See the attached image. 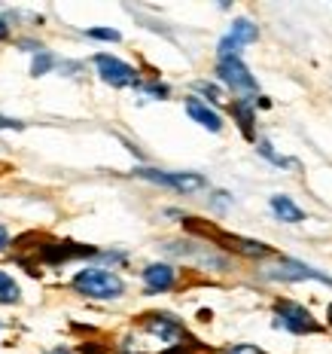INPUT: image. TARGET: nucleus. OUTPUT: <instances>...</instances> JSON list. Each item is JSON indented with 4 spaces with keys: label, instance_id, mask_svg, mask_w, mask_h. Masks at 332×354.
Wrapping results in <instances>:
<instances>
[{
    "label": "nucleus",
    "instance_id": "nucleus-1",
    "mask_svg": "<svg viewBox=\"0 0 332 354\" xmlns=\"http://www.w3.org/2000/svg\"><path fill=\"white\" fill-rule=\"evenodd\" d=\"M73 287L88 299H116V297H122V290H125L122 278L113 275V272H107V269L79 272V275L73 278Z\"/></svg>",
    "mask_w": 332,
    "mask_h": 354
},
{
    "label": "nucleus",
    "instance_id": "nucleus-2",
    "mask_svg": "<svg viewBox=\"0 0 332 354\" xmlns=\"http://www.w3.org/2000/svg\"><path fill=\"white\" fill-rule=\"evenodd\" d=\"M137 174L146 177V180H153V183H162V187H171L177 193H198V189H204V177L193 174V171H156V168H140Z\"/></svg>",
    "mask_w": 332,
    "mask_h": 354
},
{
    "label": "nucleus",
    "instance_id": "nucleus-3",
    "mask_svg": "<svg viewBox=\"0 0 332 354\" xmlns=\"http://www.w3.org/2000/svg\"><path fill=\"white\" fill-rule=\"evenodd\" d=\"M277 324L286 327L290 333H317L320 330V324L311 318V312L299 302H277Z\"/></svg>",
    "mask_w": 332,
    "mask_h": 354
},
{
    "label": "nucleus",
    "instance_id": "nucleus-4",
    "mask_svg": "<svg viewBox=\"0 0 332 354\" xmlns=\"http://www.w3.org/2000/svg\"><path fill=\"white\" fill-rule=\"evenodd\" d=\"M265 275L275 278V281H320V284L332 287L329 275H323V272H317V269H311V266H305V263H296V260H280L275 269H268Z\"/></svg>",
    "mask_w": 332,
    "mask_h": 354
},
{
    "label": "nucleus",
    "instance_id": "nucleus-5",
    "mask_svg": "<svg viewBox=\"0 0 332 354\" xmlns=\"http://www.w3.org/2000/svg\"><path fill=\"white\" fill-rule=\"evenodd\" d=\"M95 64H98V73L101 80L116 88H125V86H137V71L131 68V64L119 62V58L113 55H98L95 58Z\"/></svg>",
    "mask_w": 332,
    "mask_h": 354
},
{
    "label": "nucleus",
    "instance_id": "nucleus-6",
    "mask_svg": "<svg viewBox=\"0 0 332 354\" xmlns=\"http://www.w3.org/2000/svg\"><path fill=\"white\" fill-rule=\"evenodd\" d=\"M189 226H193V230H198V232H204V235H211V239L219 241L223 248L238 250V254H244V257H268V254H271V248H265L262 241L238 239V235H228V232H219V230H204V226H195V223H189Z\"/></svg>",
    "mask_w": 332,
    "mask_h": 354
},
{
    "label": "nucleus",
    "instance_id": "nucleus-7",
    "mask_svg": "<svg viewBox=\"0 0 332 354\" xmlns=\"http://www.w3.org/2000/svg\"><path fill=\"white\" fill-rule=\"evenodd\" d=\"M219 80L235 92H256V80L241 64V58H219Z\"/></svg>",
    "mask_w": 332,
    "mask_h": 354
},
{
    "label": "nucleus",
    "instance_id": "nucleus-8",
    "mask_svg": "<svg viewBox=\"0 0 332 354\" xmlns=\"http://www.w3.org/2000/svg\"><path fill=\"white\" fill-rule=\"evenodd\" d=\"M253 40H256V25H250L247 19H238L232 25V31H228V37L219 43V58H238V49Z\"/></svg>",
    "mask_w": 332,
    "mask_h": 354
},
{
    "label": "nucleus",
    "instance_id": "nucleus-9",
    "mask_svg": "<svg viewBox=\"0 0 332 354\" xmlns=\"http://www.w3.org/2000/svg\"><path fill=\"white\" fill-rule=\"evenodd\" d=\"M144 281H146V287H150L153 293H162V290H168V287L174 284V269L171 266H165V263H153V266H146L144 269Z\"/></svg>",
    "mask_w": 332,
    "mask_h": 354
},
{
    "label": "nucleus",
    "instance_id": "nucleus-10",
    "mask_svg": "<svg viewBox=\"0 0 332 354\" xmlns=\"http://www.w3.org/2000/svg\"><path fill=\"white\" fill-rule=\"evenodd\" d=\"M146 330L162 336L165 342H177V339H183V327L174 318H168V315H150V318H146Z\"/></svg>",
    "mask_w": 332,
    "mask_h": 354
},
{
    "label": "nucleus",
    "instance_id": "nucleus-11",
    "mask_svg": "<svg viewBox=\"0 0 332 354\" xmlns=\"http://www.w3.org/2000/svg\"><path fill=\"white\" fill-rule=\"evenodd\" d=\"M186 113L193 116L198 125H204L208 131H219V129H223V120H219V116L213 113L208 104H202V101H195V98H189V101H186Z\"/></svg>",
    "mask_w": 332,
    "mask_h": 354
},
{
    "label": "nucleus",
    "instance_id": "nucleus-12",
    "mask_svg": "<svg viewBox=\"0 0 332 354\" xmlns=\"http://www.w3.org/2000/svg\"><path fill=\"white\" fill-rule=\"evenodd\" d=\"M271 211H275L284 223H302V220H305L302 208H296V205H293L286 196H275V198H271Z\"/></svg>",
    "mask_w": 332,
    "mask_h": 354
},
{
    "label": "nucleus",
    "instance_id": "nucleus-13",
    "mask_svg": "<svg viewBox=\"0 0 332 354\" xmlns=\"http://www.w3.org/2000/svg\"><path fill=\"white\" fill-rule=\"evenodd\" d=\"M232 113L238 116L241 131H244L247 138H253V113H250V104H247V101H235V104H232Z\"/></svg>",
    "mask_w": 332,
    "mask_h": 354
},
{
    "label": "nucleus",
    "instance_id": "nucleus-14",
    "mask_svg": "<svg viewBox=\"0 0 332 354\" xmlns=\"http://www.w3.org/2000/svg\"><path fill=\"white\" fill-rule=\"evenodd\" d=\"M0 302H3V306H12V302H19V284L12 281L6 272H0Z\"/></svg>",
    "mask_w": 332,
    "mask_h": 354
},
{
    "label": "nucleus",
    "instance_id": "nucleus-15",
    "mask_svg": "<svg viewBox=\"0 0 332 354\" xmlns=\"http://www.w3.org/2000/svg\"><path fill=\"white\" fill-rule=\"evenodd\" d=\"M52 55H46V53H40V55H37L34 58V68H31V73H34V77H43V73H46L49 68H52Z\"/></svg>",
    "mask_w": 332,
    "mask_h": 354
},
{
    "label": "nucleus",
    "instance_id": "nucleus-16",
    "mask_svg": "<svg viewBox=\"0 0 332 354\" xmlns=\"http://www.w3.org/2000/svg\"><path fill=\"white\" fill-rule=\"evenodd\" d=\"M88 37H95V40H119V31H110V28H92Z\"/></svg>",
    "mask_w": 332,
    "mask_h": 354
},
{
    "label": "nucleus",
    "instance_id": "nucleus-17",
    "mask_svg": "<svg viewBox=\"0 0 332 354\" xmlns=\"http://www.w3.org/2000/svg\"><path fill=\"white\" fill-rule=\"evenodd\" d=\"M228 354H265V351L256 348V345H235V348H228Z\"/></svg>",
    "mask_w": 332,
    "mask_h": 354
},
{
    "label": "nucleus",
    "instance_id": "nucleus-18",
    "mask_svg": "<svg viewBox=\"0 0 332 354\" xmlns=\"http://www.w3.org/2000/svg\"><path fill=\"white\" fill-rule=\"evenodd\" d=\"M0 129H21V122L10 120V116H0Z\"/></svg>",
    "mask_w": 332,
    "mask_h": 354
},
{
    "label": "nucleus",
    "instance_id": "nucleus-19",
    "mask_svg": "<svg viewBox=\"0 0 332 354\" xmlns=\"http://www.w3.org/2000/svg\"><path fill=\"white\" fill-rule=\"evenodd\" d=\"M6 245H10V232L0 226V250H6Z\"/></svg>",
    "mask_w": 332,
    "mask_h": 354
},
{
    "label": "nucleus",
    "instance_id": "nucleus-20",
    "mask_svg": "<svg viewBox=\"0 0 332 354\" xmlns=\"http://www.w3.org/2000/svg\"><path fill=\"white\" fill-rule=\"evenodd\" d=\"M6 34H10V28H6L3 21H0V40H6Z\"/></svg>",
    "mask_w": 332,
    "mask_h": 354
},
{
    "label": "nucleus",
    "instance_id": "nucleus-21",
    "mask_svg": "<svg viewBox=\"0 0 332 354\" xmlns=\"http://www.w3.org/2000/svg\"><path fill=\"white\" fill-rule=\"evenodd\" d=\"M52 354H70V351H68V348H55Z\"/></svg>",
    "mask_w": 332,
    "mask_h": 354
},
{
    "label": "nucleus",
    "instance_id": "nucleus-22",
    "mask_svg": "<svg viewBox=\"0 0 332 354\" xmlns=\"http://www.w3.org/2000/svg\"><path fill=\"white\" fill-rule=\"evenodd\" d=\"M329 324H332V306H329Z\"/></svg>",
    "mask_w": 332,
    "mask_h": 354
}]
</instances>
